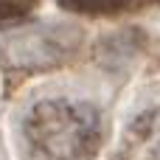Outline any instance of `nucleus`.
I'll return each mask as SVG.
<instances>
[{
    "label": "nucleus",
    "mask_w": 160,
    "mask_h": 160,
    "mask_svg": "<svg viewBox=\"0 0 160 160\" xmlns=\"http://www.w3.org/2000/svg\"><path fill=\"white\" fill-rule=\"evenodd\" d=\"M20 129L34 160H90L101 146V115L79 98L31 104Z\"/></svg>",
    "instance_id": "f257e3e1"
},
{
    "label": "nucleus",
    "mask_w": 160,
    "mask_h": 160,
    "mask_svg": "<svg viewBox=\"0 0 160 160\" xmlns=\"http://www.w3.org/2000/svg\"><path fill=\"white\" fill-rule=\"evenodd\" d=\"M152 160H160V121L155 127V138H152Z\"/></svg>",
    "instance_id": "39448f33"
},
{
    "label": "nucleus",
    "mask_w": 160,
    "mask_h": 160,
    "mask_svg": "<svg viewBox=\"0 0 160 160\" xmlns=\"http://www.w3.org/2000/svg\"><path fill=\"white\" fill-rule=\"evenodd\" d=\"M129 0H59V6L73 8V11H87V14H104V11H118Z\"/></svg>",
    "instance_id": "7ed1b4c3"
},
{
    "label": "nucleus",
    "mask_w": 160,
    "mask_h": 160,
    "mask_svg": "<svg viewBox=\"0 0 160 160\" xmlns=\"http://www.w3.org/2000/svg\"><path fill=\"white\" fill-rule=\"evenodd\" d=\"M3 48H6L3 56L11 68L45 70V68L68 59V53L76 48V34L68 28H39V31L22 34L20 39H14Z\"/></svg>",
    "instance_id": "f03ea898"
},
{
    "label": "nucleus",
    "mask_w": 160,
    "mask_h": 160,
    "mask_svg": "<svg viewBox=\"0 0 160 160\" xmlns=\"http://www.w3.org/2000/svg\"><path fill=\"white\" fill-rule=\"evenodd\" d=\"M34 6H37V0H0V28L22 20Z\"/></svg>",
    "instance_id": "20e7f679"
}]
</instances>
